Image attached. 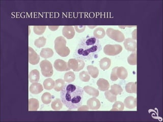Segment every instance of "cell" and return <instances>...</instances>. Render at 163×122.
Returning a JSON list of instances; mask_svg holds the SVG:
<instances>
[{"instance_id":"obj_14","label":"cell","mask_w":163,"mask_h":122,"mask_svg":"<svg viewBox=\"0 0 163 122\" xmlns=\"http://www.w3.org/2000/svg\"><path fill=\"white\" fill-rule=\"evenodd\" d=\"M29 91L33 94H38L43 91V88L40 83H34L30 86Z\"/></svg>"},{"instance_id":"obj_12","label":"cell","mask_w":163,"mask_h":122,"mask_svg":"<svg viewBox=\"0 0 163 122\" xmlns=\"http://www.w3.org/2000/svg\"><path fill=\"white\" fill-rule=\"evenodd\" d=\"M29 63L33 65H35L39 63V55L36 54L32 48L29 47Z\"/></svg>"},{"instance_id":"obj_19","label":"cell","mask_w":163,"mask_h":122,"mask_svg":"<svg viewBox=\"0 0 163 122\" xmlns=\"http://www.w3.org/2000/svg\"><path fill=\"white\" fill-rule=\"evenodd\" d=\"M84 90L86 93H87L90 96H93V97H97L99 96V91L97 89L91 86H86L84 88Z\"/></svg>"},{"instance_id":"obj_29","label":"cell","mask_w":163,"mask_h":122,"mask_svg":"<svg viewBox=\"0 0 163 122\" xmlns=\"http://www.w3.org/2000/svg\"><path fill=\"white\" fill-rule=\"evenodd\" d=\"M52 96L50 93L48 92L44 93L41 97V100L44 104H49L52 102Z\"/></svg>"},{"instance_id":"obj_35","label":"cell","mask_w":163,"mask_h":122,"mask_svg":"<svg viewBox=\"0 0 163 122\" xmlns=\"http://www.w3.org/2000/svg\"><path fill=\"white\" fill-rule=\"evenodd\" d=\"M136 52H134L131 54L127 59V61L129 64L131 65H136L137 64V58H136Z\"/></svg>"},{"instance_id":"obj_11","label":"cell","mask_w":163,"mask_h":122,"mask_svg":"<svg viewBox=\"0 0 163 122\" xmlns=\"http://www.w3.org/2000/svg\"><path fill=\"white\" fill-rule=\"evenodd\" d=\"M124 46L126 49L130 52L136 51L137 43L132 38H127L124 41Z\"/></svg>"},{"instance_id":"obj_9","label":"cell","mask_w":163,"mask_h":122,"mask_svg":"<svg viewBox=\"0 0 163 122\" xmlns=\"http://www.w3.org/2000/svg\"><path fill=\"white\" fill-rule=\"evenodd\" d=\"M62 34L67 39H71L75 35V31L73 27L65 26L62 30Z\"/></svg>"},{"instance_id":"obj_28","label":"cell","mask_w":163,"mask_h":122,"mask_svg":"<svg viewBox=\"0 0 163 122\" xmlns=\"http://www.w3.org/2000/svg\"><path fill=\"white\" fill-rule=\"evenodd\" d=\"M51 106L53 109L55 111H60L63 107V104L61 102V100L60 99H57L52 102Z\"/></svg>"},{"instance_id":"obj_10","label":"cell","mask_w":163,"mask_h":122,"mask_svg":"<svg viewBox=\"0 0 163 122\" xmlns=\"http://www.w3.org/2000/svg\"><path fill=\"white\" fill-rule=\"evenodd\" d=\"M87 106L89 109L96 111L99 109L101 107V103L95 98H92L87 101Z\"/></svg>"},{"instance_id":"obj_32","label":"cell","mask_w":163,"mask_h":122,"mask_svg":"<svg viewBox=\"0 0 163 122\" xmlns=\"http://www.w3.org/2000/svg\"><path fill=\"white\" fill-rule=\"evenodd\" d=\"M104 95H105L106 99L111 102H114L116 101L117 97L116 95L112 94L110 91H107L104 93Z\"/></svg>"},{"instance_id":"obj_26","label":"cell","mask_w":163,"mask_h":122,"mask_svg":"<svg viewBox=\"0 0 163 122\" xmlns=\"http://www.w3.org/2000/svg\"><path fill=\"white\" fill-rule=\"evenodd\" d=\"M111 89L110 90V91L112 94L114 95H121L123 92V89L121 88V86L119 85H113L111 86Z\"/></svg>"},{"instance_id":"obj_30","label":"cell","mask_w":163,"mask_h":122,"mask_svg":"<svg viewBox=\"0 0 163 122\" xmlns=\"http://www.w3.org/2000/svg\"><path fill=\"white\" fill-rule=\"evenodd\" d=\"M124 105L120 101H117L113 104V108L111 109L112 111H123L124 110Z\"/></svg>"},{"instance_id":"obj_15","label":"cell","mask_w":163,"mask_h":122,"mask_svg":"<svg viewBox=\"0 0 163 122\" xmlns=\"http://www.w3.org/2000/svg\"><path fill=\"white\" fill-rule=\"evenodd\" d=\"M124 103L127 108L133 109L136 107V99L133 96H129L124 100Z\"/></svg>"},{"instance_id":"obj_23","label":"cell","mask_w":163,"mask_h":122,"mask_svg":"<svg viewBox=\"0 0 163 122\" xmlns=\"http://www.w3.org/2000/svg\"><path fill=\"white\" fill-rule=\"evenodd\" d=\"M55 81L51 78H47L44 80L43 82V86L44 89L47 90H51L55 86Z\"/></svg>"},{"instance_id":"obj_16","label":"cell","mask_w":163,"mask_h":122,"mask_svg":"<svg viewBox=\"0 0 163 122\" xmlns=\"http://www.w3.org/2000/svg\"><path fill=\"white\" fill-rule=\"evenodd\" d=\"M116 72L118 77L121 80H125L127 78L128 73L127 70L126 68H124V67H117Z\"/></svg>"},{"instance_id":"obj_8","label":"cell","mask_w":163,"mask_h":122,"mask_svg":"<svg viewBox=\"0 0 163 122\" xmlns=\"http://www.w3.org/2000/svg\"><path fill=\"white\" fill-rule=\"evenodd\" d=\"M54 66L58 71H66L70 70L66 62L61 59H57L54 62Z\"/></svg>"},{"instance_id":"obj_22","label":"cell","mask_w":163,"mask_h":122,"mask_svg":"<svg viewBox=\"0 0 163 122\" xmlns=\"http://www.w3.org/2000/svg\"><path fill=\"white\" fill-rule=\"evenodd\" d=\"M54 55V52L52 49L49 48H43L42 51H41L40 56L45 59L50 58Z\"/></svg>"},{"instance_id":"obj_33","label":"cell","mask_w":163,"mask_h":122,"mask_svg":"<svg viewBox=\"0 0 163 122\" xmlns=\"http://www.w3.org/2000/svg\"><path fill=\"white\" fill-rule=\"evenodd\" d=\"M29 106H32V108H31L30 111H37L38 108H39V102L37 100L35 99H30L29 100Z\"/></svg>"},{"instance_id":"obj_27","label":"cell","mask_w":163,"mask_h":122,"mask_svg":"<svg viewBox=\"0 0 163 122\" xmlns=\"http://www.w3.org/2000/svg\"><path fill=\"white\" fill-rule=\"evenodd\" d=\"M64 78V81L70 83L75 80V74L73 72L69 71L65 73Z\"/></svg>"},{"instance_id":"obj_1","label":"cell","mask_w":163,"mask_h":122,"mask_svg":"<svg viewBox=\"0 0 163 122\" xmlns=\"http://www.w3.org/2000/svg\"><path fill=\"white\" fill-rule=\"evenodd\" d=\"M101 49L98 39L94 36H87L80 41L73 56L82 60H91L97 58Z\"/></svg>"},{"instance_id":"obj_34","label":"cell","mask_w":163,"mask_h":122,"mask_svg":"<svg viewBox=\"0 0 163 122\" xmlns=\"http://www.w3.org/2000/svg\"><path fill=\"white\" fill-rule=\"evenodd\" d=\"M79 77H80V80L83 82H88L89 81L90 79L89 73L85 71L80 72Z\"/></svg>"},{"instance_id":"obj_5","label":"cell","mask_w":163,"mask_h":122,"mask_svg":"<svg viewBox=\"0 0 163 122\" xmlns=\"http://www.w3.org/2000/svg\"><path fill=\"white\" fill-rule=\"evenodd\" d=\"M107 34L111 39H113L118 42H122L124 40V35L121 32L118 30L109 28L107 30Z\"/></svg>"},{"instance_id":"obj_20","label":"cell","mask_w":163,"mask_h":122,"mask_svg":"<svg viewBox=\"0 0 163 122\" xmlns=\"http://www.w3.org/2000/svg\"><path fill=\"white\" fill-rule=\"evenodd\" d=\"M87 69L88 70V73L93 78H96L99 74V70L97 68L94 67L92 65H88Z\"/></svg>"},{"instance_id":"obj_2","label":"cell","mask_w":163,"mask_h":122,"mask_svg":"<svg viewBox=\"0 0 163 122\" xmlns=\"http://www.w3.org/2000/svg\"><path fill=\"white\" fill-rule=\"evenodd\" d=\"M84 89L72 83L65 84L60 93L61 101L69 110L78 109L81 106Z\"/></svg>"},{"instance_id":"obj_31","label":"cell","mask_w":163,"mask_h":122,"mask_svg":"<svg viewBox=\"0 0 163 122\" xmlns=\"http://www.w3.org/2000/svg\"><path fill=\"white\" fill-rule=\"evenodd\" d=\"M46 39L44 37H40L35 41V45L38 48L43 47L46 44Z\"/></svg>"},{"instance_id":"obj_7","label":"cell","mask_w":163,"mask_h":122,"mask_svg":"<svg viewBox=\"0 0 163 122\" xmlns=\"http://www.w3.org/2000/svg\"><path fill=\"white\" fill-rule=\"evenodd\" d=\"M69 68L72 69L74 71H79L83 68L85 63L80 59H70L68 62Z\"/></svg>"},{"instance_id":"obj_36","label":"cell","mask_w":163,"mask_h":122,"mask_svg":"<svg viewBox=\"0 0 163 122\" xmlns=\"http://www.w3.org/2000/svg\"><path fill=\"white\" fill-rule=\"evenodd\" d=\"M46 27H37L35 26L34 27V32L37 35H41L43 34L44 33V31L46 30Z\"/></svg>"},{"instance_id":"obj_4","label":"cell","mask_w":163,"mask_h":122,"mask_svg":"<svg viewBox=\"0 0 163 122\" xmlns=\"http://www.w3.org/2000/svg\"><path fill=\"white\" fill-rule=\"evenodd\" d=\"M40 67L42 74L44 77H50L52 76L54 71L52 65L50 61L46 60L42 61L40 64Z\"/></svg>"},{"instance_id":"obj_18","label":"cell","mask_w":163,"mask_h":122,"mask_svg":"<svg viewBox=\"0 0 163 122\" xmlns=\"http://www.w3.org/2000/svg\"><path fill=\"white\" fill-rule=\"evenodd\" d=\"M111 61L108 58H104L100 61L101 68L103 70H107L111 66Z\"/></svg>"},{"instance_id":"obj_38","label":"cell","mask_w":163,"mask_h":122,"mask_svg":"<svg viewBox=\"0 0 163 122\" xmlns=\"http://www.w3.org/2000/svg\"><path fill=\"white\" fill-rule=\"evenodd\" d=\"M85 26H75V30L78 32L80 33L83 32L84 30H85Z\"/></svg>"},{"instance_id":"obj_13","label":"cell","mask_w":163,"mask_h":122,"mask_svg":"<svg viewBox=\"0 0 163 122\" xmlns=\"http://www.w3.org/2000/svg\"><path fill=\"white\" fill-rule=\"evenodd\" d=\"M98 89L101 91H107L110 88V85L108 80L104 78H100L96 83Z\"/></svg>"},{"instance_id":"obj_6","label":"cell","mask_w":163,"mask_h":122,"mask_svg":"<svg viewBox=\"0 0 163 122\" xmlns=\"http://www.w3.org/2000/svg\"><path fill=\"white\" fill-rule=\"evenodd\" d=\"M122 47L120 45H110L105 46L104 48V54L108 55H115L120 54L122 51Z\"/></svg>"},{"instance_id":"obj_21","label":"cell","mask_w":163,"mask_h":122,"mask_svg":"<svg viewBox=\"0 0 163 122\" xmlns=\"http://www.w3.org/2000/svg\"><path fill=\"white\" fill-rule=\"evenodd\" d=\"M126 91L129 93H137V83L131 82L126 85Z\"/></svg>"},{"instance_id":"obj_3","label":"cell","mask_w":163,"mask_h":122,"mask_svg":"<svg viewBox=\"0 0 163 122\" xmlns=\"http://www.w3.org/2000/svg\"><path fill=\"white\" fill-rule=\"evenodd\" d=\"M55 48L56 52L62 57H66L70 53V50L66 46V41L62 37H59L56 39Z\"/></svg>"},{"instance_id":"obj_24","label":"cell","mask_w":163,"mask_h":122,"mask_svg":"<svg viewBox=\"0 0 163 122\" xmlns=\"http://www.w3.org/2000/svg\"><path fill=\"white\" fill-rule=\"evenodd\" d=\"M93 35L97 39H102L106 35V33L103 28H98L93 32Z\"/></svg>"},{"instance_id":"obj_37","label":"cell","mask_w":163,"mask_h":122,"mask_svg":"<svg viewBox=\"0 0 163 122\" xmlns=\"http://www.w3.org/2000/svg\"><path fill=\"white\" fill-rule=\"evenodd\" d=\"M116 69H117V67H115L112 69V71L111 74V80L112 81H116L118 78L116 74Z\"/></svg>"},{"instance_id":"obj_17","label":"cell","mask_w":163,"mask_h":122,"mask_svg":"<svg viewBox=\"0 0 163 122\" xmlns=\"http://www.w3.org/2000/svg\"><path fill=\"white\" fill-rule=\"evenodd\" d=\"M40 78L39 72L37 70H32L30 72L29 74V80L31 83H37Z\"/></svg>"},{"instance_id":"obj_25","label":"cell","mask_w":163,"mask_h":122,"mask_svg":"<svg viewBox=\"0 0 163 122\" xmlns=\"http://www.w3.org/2000/svg\"><path fill=\"white\" fill-rule=\"evenodd\" d=\"M65 81L62 79H58L55 81V84L54 86V89L56 92H60L62 91L65 86Z\"/></svg>"}]
</instances>
